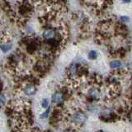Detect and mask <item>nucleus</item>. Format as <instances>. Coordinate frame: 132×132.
<instances>
[{"label":"nucleus","mask_w":132,"mask_h":132,"mask_svg":"<svg viewBox=\"0 0 132 132\" xmlns=\"http://www.w3.org/2000/svg\"><path fill=\"white\" fill-rule=\"evenodd\" d=\"M71 120L73 124L77 126H82L85 123L87 120V115L82 110H76L72 115Z\"/></svg>","instance_id":"nucleus-1"},{"label":"nucleus","mask_w":132,"mask_h":132,"mask_svg":"<svg viewBox=\"0 0 132 132\" xmlns=\"http://www.w3.org/2000/svg\"><path fill=\"white\" fill-rule=\"evenodd\" d=\"M64 96L65 95L63 92H59L57 91L52 95V101L55 103L56 105H61L64 101Z\"/></svg>","instance_id":"nucleus-2"},{"label":"nucleus","mask_w":132,"mask_h":132,"mask_svg":"<svg viewBox=\"0 0 132 132\" xmlns=\"http://www.w3.org/2000/svg\"><path fill=\"white\" fill-rule=\"evenodd\" d=\"M36 92V87L33 84H27L23 88V93L27 96H31Z\"/></svg>","instance_id":"nucleus-3"},{"label":"nucleus","mask_w":132,"mask_h":132,"mask_svg":"<svg viewBox=\"0 0 132 132\" xmlns=\"http://www.w3.org/2000/svg\"><path fill=\"white\" fill-rule=\"evenodd\" d=\"M88 94L89 97L94 99V100H98L99 97H100V91H99V88L97 87V86L90 87L88 91Z\"/></svg>","instance_id":"nucleus-4"},{"label":"nucleus","mask_w":132,"mask_h":132,"mask_svg":"<svg viewBox=\"0 0 132 132\" xmlns=\"http://www.w3.org/2000/svg\"><path fill=\"white\" fill-rule=\"evenodd\" d=\"M42 35L45 40H51L55 37V31L53 28H48L43 32Z\"/></svg>","instance_id":"nucleus-5"},{"label":"nucleus","mask_w":132,"mask_h":132,"mask_svg":"<svg viewBox=\"0 0 132 132\" xmlns=\"http://www.w3.org/2000/svg\"><path fill=\"white\" fill-rule=\"evenodd\" d=\"M78 67V66L75 63H73L69 66V68H68V74L70 77H73L74 76L77 75Z\"/></svg>","instance_id":"nucleus-6"},{"label":"nucleus","mask_w":132,"mask_h":132,"mask_svg":"<svg viewBox=\"0 0 132 132\" xmlns=\"http://www.w3.org/2000/svg\"><path fill=\"white\" fill-rule=\"evenodd\" d=\"M121 67V61L119 60H113L110 62V67L111 69H118Z\"/></svg>","instance_id":"nucleus-7"},{"label":"nucleus","mask_w":132,"mask_h":132,"mask_svg":"<svg viewBox=\"0 0 132 132\" xmlns=\"http://www.w3.org/2000/svg\"><path fill=\"white\" fill-rule=\"evenodd\" d=\"M50 104H51V101H50L49 98H43L42 100H41L40 106L44 110L47 109L48 107H50Z\"/></svg>","instance_id":"nucleus-8"},{"label":"nucleus","mask_w":132,"mask_h":132,"mask_svg":"<svg viewBox=\"0 0 132 132\" xmlns=\"http://www.w3.org/2000/svg\"><path fill=\"white\" fill-rule=\"evenodd\" d=\"M50 114H51V108L48 107L47 109H45V110H44L43 113H41L40 117V119H47L50 116Z\"/></svg>","instance_id":"nucleus-9"},{"label":"nucleus","mask_w":132,"mask_h":132,"mask_svg":"<svg viewBox=\"0 0 132 132\" xmlns=\"http://www.w3.org/2000/svg\"><path fill=\"white\" fill-rule=\"evenodd\" d=\"M12 48V45L11 44H3L0 45V49L2 50L3 52H7L8 51H10Z\"/></svg>","instance_id":"nucleus-10"},{"label":"nucleus","mask_w":132,"mask_h":132,"mask_svg":"<svg viewBox=\"0 0 132 132\" xmlns=\"http://www.w3.org/2000/svg\"><path fill=\"white\" fill-rule=\"evenodd\" d=\"M97 57V52L95 50H91L88 52V58L90 60H95Z\"/></svg>","instance_id":"nucleus-11"},{"label":"nucleus","mask_w":132,"mask_h":132,"mask_svg":"<svg viewBox=\"0 0 132 132\" xmlns=\"http://www.w3.org/2000/svg\"><path fill=\"white\" fill-rule=\"evenodd\" d=\"M7 103V97L4 94H0V107H3Z\"/></svg>","instance_id":"nucleus-12"},{"label":"nucleus","mask_w":132,"mask_h":132,"mask_svg":"<svg viewBox=\"0 0 132 132\" xmlns=\"http://www.w3.org/2000/svg\"><path fill=\"white\" fill-rule=\"evenodd\" d=\"M120 20H121V23H126V22L129 21L130 18L128 17H126V16H121V17L120 18Z\"/></svg>","instance_id":"nucleus-13"},{"label":"nucleus","mask_w":132,"mask_h":132,"mask_svg":"<svg viewBox=\"0 0 132 132\" xmlns=\"http://www.w3.org/2000/svg\"><path fill=\"white\" fill-rule=\"evenodd\" d=\"M117 113H118V114L125 113V108H124V107L121 106H118V107H117Z\"/></svg>","instance_id":"nucleus-14"},{"label":"nucleus","mask_w":132,"mask_h":132,"mask_svg":"<svg viewBox=\"0 0 132 132\" xmlns=\"http://www.w3.org/2000/svg\"><path fill=\"white\" fill-rule=\"evenodd\" d=\"M123 3H129L131 2V0H122Z\"/></svg>","instance_id":"nucleus-15"},{"label":"nucleus","mask_w":132,"mask_h":132,"mask_svg":"<svg viewBox=\"0 0 132 132\" xmlns=\"http://www.w3.org/2000/svg\"><path fill=\"white\" fill-rule=\"evenodd\" d=\"M97 132H103V131H102V130H97Z\"/></svg>","instance_id":"nucleus-16"}]
</instances>
